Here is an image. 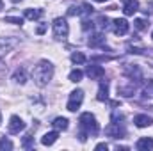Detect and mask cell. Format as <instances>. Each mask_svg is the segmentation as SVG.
Segmentation results:
<instances>
[{"label": "cell", "instance_id": "6da1fadb", "mask_svg": "<svg viewBox=\"0 0 153 151\" xmlns=\"http://www.w3.org/2000/svg\"><path fill=\"white\" fill-rule=\"evenodd\" d=\"M80 123V133H78V139L82 142L87 141V137H96L98 132H100V126L96 123V117L93 115L91 112H84L78 119Z\"/></svg>", "mask_w": 153, "mask_h": 151}, {"label": "cell", "instance_id": "7a4b0ae2", "mask_svg": "<svg viewBox=\"0 0 153 151\" xmlns=\"http://www.w3.org/2000/svg\"><path fill=\"white\" fill-rule=\"evenodd\" d=\"M52 76H53V66L48 61H39L38 64H36V68L32 70V78H34V82H36L38 87L48 85V82L52 80Z\"/></svg>", "mask_w": 153, "mask_h": 151}, {"label": "cell", "instance_id": "3957f363", "mask_svg": "<svg viewBox=\"0 0 153 151\" xmlns=\"http://www.w3.org/2000/svg\"><path fill=\"white\" fill-rule=\"evenodd\" d=\"M52 27H53V36H55V39L64 41V39L68 38V34H70V27H68L66 18H55L53 23H52Z\"/></svg>", "mask_w": 153, "mask_h": 151}, {"label": "cell", "instance_id": "277c9868", "mask_svg": "<svg viewBox=\"0 0 153 151\" xmlns=\"http://www.w3.org/2000/svg\"><path fill=\"white\" fill-rule=\"evenodd\" d=\"M82 101H84V91H82V89H75V91L70 93V100H68L66 109H68L70 112H76V110L80 109Z\"/></svg>", "mask_w": 153, "mask_h": 151}, {"label": "cell", "instance_id": "5b68a950", "mask_svg": "<svg viewBox=\"0 0 153 151\" xmlns=\"http://www.w3.org/2000/svg\"><path fill=\"white\" fill-rule=\"evenodd\" d=\"M105 133L112 139H123L126 135V130L123 126V123H116V121H111V124L105 128Z\"/></svg>", "mask_w": 153, "mask_h": 151}, {"label": "cell", "instance_id": "8992f818", "mask_svg": "<svg viewBox=\"0 0 153 151\" xmlns=\"http://www.w3.org/2000/svg\"><path fill=\"white\" fill-rule=\"evenodd\" d=\"M135 91H137V82H134V80H125L123 84H117V94H121V96H126V98H130V96H134L135 94Z\"/></svg>", "mask_w": 153, "mask_h": 151}, {"label": "cell", "instance_id": "52a82bcc", "mask_svg": "<svg viewBox=\"0 0 153 151\" xmlns=\"http://www.w3.org/2000/svg\"><path fill=\"white\" fill-rule=\"evenodd\" d=\"M18 44V38H0V57H5Z\"/></svg>", "mask_w": 153, "mask_h": 151}, {"label": "cell", "instance_id": "ba28073f", "mask_svg": "<svg viewBox=\"0 0 153 151\" xmlns=\"http://www.w3.org/2000/svg\"><path fill=\"white\" fill-rule=\"evenodd\" d=\"M7 130H9V133H13V135L23 132V130H25V123H23V119H22L20 115H11L9 124H7Z\"/></svg>", "mask_w": 153, "mask_h": 151}, {"label": "cell", "instance_id": "9c48e42d", "mask_svg": "<svg viewBox=\"0 0 153 151\" xmlns=\"http://www.w3.org/2000/svg\"><path fill=\"white\" fill-rule=\"evenodd\" d=\"M93 13V7L89 5V4H78V5H73L70 11H68V14H71V16H87V14H91Z\"/></svg>", "mask_w": 153, "mask_h": 151}, {"label": "cell", "instance_id": "30bf717a", "mask_svg": "<svg viewBox=\"0 0 153 151\" xmlns=\"http://www.w3.org/2000/svg\"><path fill=\"white\" fill-rule=\"evenodd\" d=\"M125 75L128 76L130 80H134V82H137V84H141L143 82V71H141V68L139 66H126L125 68Z\"/></svg>", "mask_w": 153, "mask_h": 151}, {"label": "cell", "instance_id": "8fae6325", "mask_svg": "<svg viewBox=\"0 0 153 151\" xmlns=\"http://www.w3.org/2000/svg\"><path fill=\"white\" fill-rule=\"evenodd\" d=\"M85 75L89 76L91 80H100V78L105 76V70L102 66H98V64H91V66H87Z\"/></svg>", "mask_w": 153, "mask_h": 151}, {"label": "cell", "instance_id": "7c38bea8", "mask_svg": "<svg viewBox=\"0 0 153 151\" xmlns=\"http://www.w3.org/2000/svg\"><path fill=\"white\" fill-rule=\"evenodd\" d=\"M112 23H114V34H117V36H125L128 32V29H130V25H128V21L125 18H117Z\"/></svg>", "mask_w": 153, "mask_h": 151}, {"label": "cell", "instance_id": "4fadbf2b", "mask_svg": "<svg viewBox=\"0 0 153 151\" xmlns=\"http://www.w3.org/2000/svg\"><path fill=\"white\" fill-rule=\"evenodd\" d=\"M134 124L137 128H146V126H152L153 124V119L148 115V114H137L134 117Z\"/></svg>", "mask_w": 153, "mask_h": 151}, {"label": "cell", "instance_id": "5bb4252c", "mask_svg": "<svg viewBox=\"0 0 153 151\" xmlns=\"http://www.w3.org/2000/svg\"><path fill=\"white\" fill-rule=\"evenodd\" d=\"M135 150L139 151H148V150H153V139L152 137H143L135 142Z\"/></svg>", "mask_w": 153, "mask_h": 151}, {"label": "cell", "instance_id": "9a60e30c", "mask_svg": "<svg viewBox=\"0 0 153 151\" xmlns=\"http://www.w3.org/2000/svg\"><path fill=\"white\" fill-rule=\"evenodd\" d=\"M137 11H139V2H137V0H126V2H125L123 13H125L126 16H132V14L137 13Z\"/></svg>", "mask_w": 153, "mask_h": 151}, {"label": "cell", "instance_id": "2e32d148", "mask_svg": "<svg viewBox=\"0 0 153 151\" xmlns=\"http://www.w3.org/2000/svg\"><path fill=\"white\" fill-rule=\"evenodd\" d=\"M96 98H98V101H107L109 100V82L107 80L100 82V89H98V96Z\"/></svg>", "mask_w": 153, "mask_h": 151}, {"label": "cell", "instance_id": "e0dca14e", "mask_svg": "<svg viewBox=\"0 0 153 151\" xmlns=\"http://www.w3.org/2000/svg\"><path fill=\"white\" fill-rule=\"evenodd\" d=\"M87 44H89L91 48H98V46L105 48V38H103V34H94V36H91L89 41H87Z\"/></svg>", "mask_w": 153, "mask_h": 151}, {"label": "cell", "instance_id": "ac0fdd59", "mask_svg": "<svg viewBox=\"0 0 153 151\" xmlns=\"http://www.w3.org/2000/svg\"><path fill=\"white\" fill-rule=\"evenodd\" d=\"M57 139H59V132H57V130H55V132H48V133H45V135L41 137V144H43V146H52Z\"/></svg>", "mask_w": 153, "mask_h": 151}, {"label": "cell", "instance_id": "d6986e66", "mask_svg": "<svg viewBox=\"0 0 153 151\" xmlns=\"http://www.w3.org/2000/svg\"><path fill=\"white\" fill-rule=\"evenodd\" d=\"M13 80H14L16 84H20V85H23V84L27 82V73H25V70H23V68H16L14 73H13Z\"/></svg>", "mask_w": 153, "mask_h": 151}, {"label": "cell", "instance_id": "ffe728a7", "mask_svg": "<svg viewBox=\"0 0 153 151\" xmlns=\"http://www.w3.org/2000/svg\"><path fill=\"white\" fill-rule=\"evenodd\" d=\"M52 126L57 130V132H64V130H68V119L66 117H55L53 119V123H52Z\"/></svg>", "mask_w": 153, "mask_h": 151}, {"label": "cell", "instance_id": "44dd1931", "mask_svg": "<svg viewBox=\"0 0 153 151\" xmlns=\"http://www.w3.org/2000/svg\"><path fill=\"white\" fill-rule=\"evenodd\" d=\"M43 16V9H25V18L27 20H39Z\"/></svg>", "mask_w": 153, "mask_h": 151}, {"label": "cell", "instance_id": "7402d4cb", "mask_svg": "<svg viewBox=\"0 0 153 151\" xmlns=\"http://www.w3.org/2000/svg\"><path fill=\"white\" fill-rule=\"evenodd\" d=\"M87 59H85V55L82 53V52H73L71 53V62L73 64H84Z\"/></svg>", "mask_w": 153, "mask_h": 151}, {"label": "cell", "instance_id": "603a6c76", "mask_svg": "<svg viewBox=\"0 0 153 151\" xmlns=\"http://www.w3.org/2000/svg\"><path fill=\"white\" fill-rule=\"evenodd\" d=\"M82 76H84V71H82V70H73V71L70 73V82L78 84V82L82 80Z\"/></svg>", "mask_w": 153, "mask_h": 151}, {"label": "cell", "instance_id": "cb8c5ba5", "mask_svg": "<svg viewBox=\"0 0 153 151\" xmlns=\"http://www.w3.org/2000/svg\"><path fill=\"white\" fill-rule=\"evenodd\" d=\"M13 148H14V144H13L7 137H2V139H0V150L2 151L4 150H13Z\"/></svg>", "mask_w": 153, "mask_h": 151}, {"label": "cell", "instance_id": "d4e9b609", "mask_svg": "<svg viewBox=\"0 0 153 151\" xmlns=\"http://www.w3.org/2000/svg\"><path fill=\"white\" fill-rule=\"evenodd\" d=\"M22 146H23L25 150H30V148H32V133H27V135L23 137V142H22Z\"/></svg>", "mask_w": 153, "mask_h": 151}, {"label": "cell", "instance_id": "484cf974", "mask_svg": "<svg viewBox=\"0 0 153 151\" xmlns=\"http://www.w3.org/2000/svg\"><path fill=\"white\" fill-rule=\"evenodd\" d=\"M5 21L7 23H14V25H22L23 18H20V16H5Z\"/></svg>", "mask_w": 153, "mask_h": 151}, {"label": "cell", "instance_id": "4316f807", "mask_svg": "<svg viewBox=\"0 0 153 151\" xmlns=\"http://www.w3.org/2000/svg\"><path fill=\"white\" fill-rule=\"evenodd\" d=\"M134 25H135V29H137V30H144V29L148 27L146 20H143V18H137V20L134 21Z\"/></svg>", "mask_w": 153, "mask_h": 151}, {"label": "cell", "instance_id": "83f0119b", "mask_svg": "<svg viewBox=\"0 0 153 151\" xmlns=\"http://www.w3.org/2000/svg\"><path fill=\"white\" fill-rule=\"evenodd\" d=\"M96 23H98V27H100V29H102V30H103V29H107V27H109V20H107V18H105V16H100V18H98V20H96Z\"/></svg>", "mask_w": 153, "mask_h": 151}, {"label": "cell", "instance_id": "f1b7e54d", "mask_svg": "<svg viewBox=\"0 0 153 151\" xmlns=\"http://www.w3.org/2000/svg\"><path fill=\"white\" fill-rule=\"evenodd\" d=\"M107 148H109V146H107L105 142H100V144H98V146H96L94 150H96V151H100V150H107Z\"/></svg>", "mask_w": 153, "mask_h": 151}, {"label": "cell", "instance_id": "f546056e", "mask_svg": "<svg viewBox=\"0 0 153 151\" xmlns=\"http://www.w3.org/2000/svg\"><path fill=\"white\" fill-rule=\"evenodd\" d=\"M43 32H45V25H41V27L38 29V34H43Z\"/></svg>", "mask_w": 153, "mask_h": 151}, {"label": "cell", "instance_id": "4dcf8cb0", "mask_svg": "<svg viewBox=\"0 0 153 151\" xmlns=\"http://www.w3.org/2000/svg\"><path fill=\"white\" fill-rule=\"evenodd\" d=\"M94 2H98V4H105V2H109V0H94Z\"/></svg>", "mask_w": 153, "mask_h": 151}, {"label": "cell", "instance_id": "1f68e13d", "mask_svg": "<svg viewBox=\"0 0 153 151\" xmlns=\"http://www.w3.org/2000/svg\"><path fill=\"white\" fill-rule=\"evenodd\" d=\"M2 7H4V2H2V0H0V9H2Z\"/></svg>", "mask_w": 153, "mask_h": 151}, {"label": "cell", "instance_id": "d6a6232c", "mask_svg": "<svg viewBox=\"0 0 153 151\" xmlns=\"http://www.w3.org/2000/svg\"><path fill=\"white\" fill-rule=\"evenodd\" d=\"M11 2H14V4H16V2H22V0H11Z\"/></svg>", "mask_w": 153, "mask_h": 151}, {"label": "cell", "instance_id": "836d02e7", "mask_svg": "<svg viewBox=\"0 0 153 151\" xmlns=\"http://www.w3.org/2000/svg\"><path fill=\"white\" fill-rule=\"evenodd\" d=\"M0 124H2V114H0Z\"/></svg>", "mask_w": 153, "mask_h": 151}, {"label": "cell", "instance_id": "e575fe53", "mask_svg": "<svg viewBox=\"0 0 153 151\" xmlns=\"http://www.w3.org/2000/svg\"><path fill=\"white\" fill-rule=\"evenodd\" d=\"M152 39H153V32H152Z\"/></svg>", "mask_w": 153, "mask_h": 151}, {"label": "cell", "instance_id": "d590c367", "mask_svg": "<svg viewBox=\"0 0 153 151\" xmlns=\"http://www.w3.org/2000/svg\"><path fill=\"white\" fill-rule=\"evenodd\" d=\"M123 2H126V0H123Z\"/></svg>", "mask_w": 153, "mask_h": 151}]
</instances>
